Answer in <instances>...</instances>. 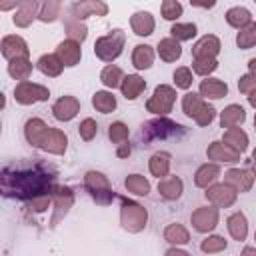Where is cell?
Listing matches in <instances>:
<instances>
[{
	"label": "cell",
	"mask_w": 256,
	"mask_h": 256,
	"mask_svg": "<svg viewBox=\"0 0 256 256\" xmlns=\"http://www.w3.org/2000/svg\"><path fill=\"white\" fill-rule=\"evenodd\" d=\"M54 180L56 170L42 162L6 166L2 170V192L8 198L32 200L36 210H44L50 194L56 190Z\"/></svg>",
	"instance_id": "cell-1"
},
{
	"label": "cell",
	"mask_w": 256,
	"mask_h": 256,
	"mask_svg": "<svg viewBox=\"0 0 256 256\" xmlns=\"http://www.w3.org/2000/svg\"><path fill=\"white\" fill-rule=\"evenodd\" d=\"M24 134H26V140L32 144V146H38V148H44L52 154H64L66 150V136L56 130V128H50L46 126L40 118H30L26 122V128H24Z\"/></svg>",
	"instance_id": "cell-2"
},
{
	"label": "cell",
	"mask_w": 256,
	"mask_h": 256,
	"mask_svg": "<svg viewBox=\"0 0 256 256\" xmlns=\"http://www.w3.org/2000/svg\"><path fill=\"white\" fill-rule=\"evenodd\" d=\"M184 134V128L168 118H156V120H150L146 124H142V130H140V138L144 140L146 146H150V142L154 140H166V138H178Z\"/></svg>",
	"instance_id": "cell-3"
},
{
	"label": "cell",
	"mask_w": 256,
	"mask_h": 256,
	"mask_svg": "<svg viewBox=\"0 0 256 256\" xmlns=\"http://www.w3.org/2000/svg\"><path fill=\"white\" fill-rule=\"evenodd\" d=\"M124 40H126L124 32H122L120 28H116V30H112L110 34H106V36H102V38L96 40V44H94V54H96L100 60H104V62H112L114 58L120 56V52H122V48H124Z\"/></svg>",
	"instance_id": "cell-4"
},
{
	"label": "cell",
	"mask_w": 256,
	"mask_h": 256,
	"mask_svg": "<svg viewBox=\"0 0 256 256\" xmlns=\"http://www.w3.org/2000/svg\"><path fill=\"white\" fill-rule=\"evenodd\" d=\"M182 108H184V112H186L190 118H194L196 124H200V126L210 124L212 118H214V114H216L214 106L206 104L198 94H192V92L182 98Z\"/></svg>",
	"instance_id": "cell-5"
},
{
	"label": "cell",
	"mask_w": 256,
	"mask_h": 256,
	"mask_svg": "<svg viewBox=\"0 0 256 256\" xmlns=\"http://www.w3.org/2000/svg\"><path fill=\"white\" fill-rule=\"evenodd\" d=\"M84 186L88 188V192L92 194V198L98 204H110L114 200V192L110 188V182L100 172H88L84 178Z\"/></svg>",
	"instance_id": "cell-6"
},
{
	"label": "cell",
	"mask_w": 256,
	"mask_h": 256,
	"mask_svg": "<svg viewBox=\"0 0 256 256\" xmlns=\"http://www.w3.org/2000/svg\"><path fill=\"white\" fill-rule=\"evenodd\" d=\"M146 210L140 206V204H134L126 198H122V212H120V220H122V226L130 232H138L144 228L146 224Z\"/></svg>",
	"instance_id": "cell-7"
},
{
	"label": "cell",
	"mask_w": 256,
	"mask_h": 256,
	"mask_svg": "<svg viewBox=\"0 0 256 256\" xmlns=\"http://www.w3.org/2000/svg\"><path fill=\"white\" fill-rule=\"evenodd\" d=\"M174 100H176L174 88H170L166 84H160V86H156L152 98L146 102V108H148V112H154V114L164 116V114H168L172 110Z\"/></svg>",
	"instance_id": "cell-8"
},
{
	"label": "cell",
	"mask_w": 256,
	"mask_h": 256,
	"mask_svg": "<svg viewBox=\"0 0 256 256\" xmlns=\"http://www.w3.org/2000/svg\"><path fill=\"white\" fill-rule=\"evenodd\" d=\"M14 96L20 104H32V102H40L46 100L50 96L48 88L40 86V84H32V82H20L14 90Z\"/></svg>",
	"instance_id": "cell-9"
},
{
	"label": "cell",
	"mask_w": 256,
	"mask_h": 256,
	"mask_svg": "<svg viewBox=\"0 0 256 256\" xmlns=\"http://www.w3.org/2000/svg\"><path fill=\"white\" fill-rule=\"evenodd\" d=\"M206 198H208L214 206L226 208V206L234 204V200H236V190H234L232 186H228L226 182H224V184H214V186L208 188Z\"/></svg>",
	"instance_id": "cell-10"
},
{
	"label": "cell",
	"mask_w": 256,
	"mask_h": 256,
	"mask_svg": "<svg viewBox=\"0 0 256 256\" xmlns=\"http://www.w3.org/2000/svg\"><path fill=\"white\" fill-rule=\"evenodd\" d=\"M220 50V40L212 34L200 38L194 48H192V54H194V60H204V58H214Z\"/></svg>",
	"instance_id": "cell-11"
},
{
	"label": "cell",
	"mask_w": 256,
	"mask_h": 256,
	"mask_svg": "<svg viewBox=\"0 0 256 256\" xmlns=\"http://www.w3.org/2000/svg\"><path fill=\"white\" fill-rule=\"evenodd\" d=\"M216 222H218V210H216V208L204 206V208H198V210L192 214V224H194V228H196L198 232H208V230H212V228L216 226Z\"/></svg>",
	"instance_id": "cell-12"
},
{
	"label": "cell",
	"mask_w": 256,
	"mask_h": 256,
	"mask_svg": "<svg viewBox=\"0 0 256 256\" xmlns=\"http://www.w3.org/2000/svg\"><path fill=\"white\" fill-rule=\"evenodd\" d=\"M70 10L76 20H84L86 16H104L108 12V6L104 2L90 0V2H76V4H72Z\"/></svg>",
	"instance_id": "cell-13"
},
{
	"label": "cell",
	"mask_w": 256,
	"mask_h": 256,
	"mask_svg": "<svg viewBox=\"0 0 256 256\" xmlns=\"http://www.w3.org/2000/svg\"><path fill=\"white\" fill-rule=\"evenodd\" d=\"M56 56L62 60L64 66H76V64L80 62V56H82V52H80V44L68 38V40H64V42L58 44Z\"/></svg>",
	"instance_id": "cell-14"
},
{
	"label": "cell",
	"mask_w": 256,
	"mask_h": 256,
	"mask_svg": "<svg viewBox=\"0 0 256 256\" xmlns=\"http://www.w3.org/2000/svg\"><path fill=\"white\" fill-rule=\"evenodd\" d=\"M224 182L228 186H232L236 192H246V190H250L254 176L250 170H228L224 174Z\"/></svg>",
	"instance_id": "cell-15"
},
{
	"label": "cell",
	"mask_w": 256,
	"mask_h": 256,
	"mask_svg": "<svg viewBox=\"0 0 256 256\" xmlns=\"http://www.w3.org/2000/svg\"><path fill=\"white\" fill-rule=\"evenodd\" d=\"M78 110H80V102L74 98V96H64V98H60L56 104H54V108H52V112H54V116L58 118V120H72L76 114H78Z\"/></svg>",
	"instance_id": "cell-16"
},
{
	"label": "cell",
	"mask_w": 256,
	"mask_h": 256,
	"mask_svg": "<svg viewBox=\"0 0 256 256\" xmlns=\"http://www.w3.org/2000/svg\"><path fill=\"white\" fill-rule=\"evenodd\" d=\"M2 54L10 60H16V58H26L28 56V48H26V42L20 38V36H6L2 40Z\"/></svg>",
	"instance_id": "cell-17"
},
{
	"label": "cell",
	"mask_w": 256,
	"mask_h": 256,
	"mask_svg": "<svg viewBox=\"0 0 256 256\" xmlns=\"http://www.w3.org/2000/svg\"><path fill=\"white\" fill-rule=\"evenodd\" d=\"M206 154H208V158L218 160V162H236V160L240 158V152L232 150V148H230L228 144H224V142H212V144L208 146Z\"/></svg>",
	"instance_id": "cell-18"
},
{
	"label": "cell",
	"mask_w": 256,
	"mask_h": 256,
	"mask_svg": "<svg viewBox=\"0 0 256 256\" xmlns=\"http://www.w3.org/2000/svg\"><path fill=\"white\" fill-rule=\"evenodd\" d=\"M130 26L138 36H148L154 30V18L150 12H136L130 18Z\"/></svg>",
	"instance_id": "cell-19"
},
{
	"label": "cell",
	"mask_w": 256,
	"mask_h": 256,
	"mask_svg": "<svg viewBox=\"0 0 256 256\" xmlns=\"http://www.w3.org/2000/svg\"><path fill=\"white\" fill-rule=\"evenodd\" d=\"M54 206H56V216L52 218V226L58 222L60 216H64L68 212V208L72 206V192L70 188H56L54 190Z\"/></svg>",
	"instance_id": "cell-20"
},
{
	"label": "cell",
	"mask_w": 256,
	"mask_h": 256,
	"mask_svg": "<svg viewBox=\"0 0 256 256\" xmlns=\"http://www.w3.org/2000/svg\"><path fill=\"white\" fill-rule=\"evenodd\" d=\"M244 118H246L244 108L238 106V104H230V106L222 112V116H220V124H222V128H228V130H230V128H236L238 124H242Z\"/></svg>",
	"instance_id": "cell-21"
},
{
	"label": "cell",
	"mask_w": 256,
	"mask_h": 256,
	"mask_svg": "<svg viewBox=\"0 0 256 256\" xmlns=\"http://www.w3.org/2000/svg\"><path fill=\"white\" fill-rule=\"evenodd\" d=\"M120 88H122V94H124L128 100H134V98H138L140 92L146 88V82H144L140 76H136V74H128V76L122 80Z\"/></svg>",
	"instance_id": "cell-22"
},
{
	"label": "cell",
	"mask_w": 256,
	"mask_h": 256,
	"mask_svg": "<svg viewBox=\"0 0 256 256\" xmlns=\"http://www.w3.org/2000/svg\"><path fill=\"white\" fill-rule=\"evenodd\" d=\"M226 92H228V86L218 78H208L200 82V94L206 98H222L226 96Z\"/></svg>",
	"instance_id": "cell-23"
},
{
	"label": "cell",
	"mask_w": 256,
	"mask_h": 256,
	"mask_svg": "<svg viewBox=\"0 0 256 256\" xmlns=\"http://www.w3.org/2000/svg\"><path fill=\"white\" fill-rule=\"evenodd\" d=\"M158 190H160V196H162V198H166V200H176V198L182 194V180L176 178V176L164 178V180H160Z\"/></svg>",
	"instance_id": "cell-24"
},
{
	"label": "cell",
	"mask_w": 256,
	"mask_h": 256,
	"mask_svg": "<svg viewBox=\"0 0 256 256\" xmlns=\"http://www.w3.org/2000/svg\"><path fill=\"white\" fill-rule=\"evenodd\" d=\"M158 54H160V58L166 60V62L178 60L180 54H182L178 40H174V38H164V40H160V42H158Z\"/></svg>",
	"instance_id": "cell-25"
},
{
	"label": "cell",
	"mask_w": 256,
	"mask_h": 256,
	"mask_svg": "<svg viewBox=\"0 0 256 256\" xmlns=\"http://www.w3.org/2000/svg\"><path fill=\"white\" fill-rule=\"evenodd\" d=\"M152 60H154V50L148 46V44H138L132 52V64L140 70L144 68H150L152 66Z\"/></svg>",
	"instance_id": "cell-26"
},
{
	"label": "cell",
	"mask_w": 256,
	"mask_h": 256,
	"mask_svg": "<svg viewBox=\"0 0 256 256\" xmlns=\"http://www.w3.org/2000/svg\"><path fill=\"white\" fill-rule=\"evenodd\" d=\"M228 232L232 234L234 240H244L248 234V224H246V216L242 212H236L228 218Z\"/></svg>",
	"instance_id": "cell-27"
},
{
	"label": "cell",
	"mask_w": 256,
	"mask_h": 256,
	"mask_svg": "<svg viewBox=\"0 0 256 256\" xmlns=\"http://www.w3.org/2000/svg\"><path fill=\"white\" fill-rule=\"evenodd\" d=\"M224 144H228L236 152H244L248 146V136L240 128H230L224 132Z\"/></svg>",
	"instance_id": "cell-28"
},
{
	"label": "cell",
	"mask_w": 256,
	"mask_h": 256,
	"mask_svg": "<svg viewBox=\"0 0 256 256\" xmlns=\"http://www.w3.org/2000/svg\"><path fill=\"white\" fill-rule=\"evenodd\" d=\"M62 60L56 56V54H44L40 60H38V68L42 74L46 76H58L62 72Z\"/></svg>",
	"instance_id": "cell-29"
},
{
	"label": "cell",
	"mask_w": 256,
	"mask_h": 256,
	"mask_svg": "<svg viewBox=\"0 0 256 256\" xmlns=\"http://www.w3.org/2000/svg\"><path fill=\"white\" fill-rule=\"evenodd\" d=\"M218 174H220L218 164H204L202 168H198L194 182H196V186H200V188H208V184H212V182L218 178Z\"/></svg>",
	"instance_id": "cell-30"
},
{
	"label": "cell",
	"mask_w": 256,
	"mask_h": 256,
	"mask_svg": "<svg viewBox=\"0 0 256 256\" xmlns=\"http://www.w3.org/2000/svg\"><path fill=\"white\" fill-rule=\"evenodd\" d=\"M226 20H228V24L234 26V28H244V26H248V24L252 22V16H250V12H248L246 8L234 6V8H230V10L226 12Z\"/></svg>",
	"instance_id": "cell-31"
},
{
	"label": "cell",
	"mask_w": 256,
	"mask_h": 256,
	"mask_svg": "<svg viewBox=\"0 0 256 256\" xmlns=\"http://www.w3.org/2000/svg\"><path fill=\"white\" fill-rule=\"evenodd\" d=\"M170 170V154L168 152H156L150 158V172L158 178H164Z\"/></svg>",
	"instance_id": "cell-32"
},
{
	"label": "cell",
	"mask_w": 256,
	"mask_h": 256,
	"mask_svg": "<svg viewBox=\"0 0 256 256\" xmlns=\"http://www.w3.org/2000/svg\"><path fill=\"white\" fill-rule=\"evenodd\" d=\"M8 72H10V74H12L16 80H22V82H26L28 74L32 72V64L28 62V58H16V60H10Z\"/></svg>",
	"instance_id": "cell-33"
},
{
	"label": "cell",
	"mask_w": 256,
	"mask_h": 256,
	"mask_svg": "<svg viewBox=\"0 0 256 256\" xmlns=\"http://www.w3.org/2000/svg\"><path fill=\"white\" fill-rule=\"evenodd\" d=\"M92 104L98 112L102 114H110L114 108H116V98L110 94V92H96L94 98H92Z\"/></svg>",
	"instance_id": "cell-34"
},
{
	"label": "cell",
	"mask_w": 256,
	"mask_h": 256,
	"mask_svg": "<svg viewBox=\"0 0 256 256\" xmlns=\"http://www.w3.org/2000/svg\"><path fill=\"white\" fill-rule=\"evenodd\" d=\"M36 8H38L36 2H22V4H18V12L14 16V22L18 26H28L32 22V18H34Z\"/></svg>",
	"instance_id": "cell-35"
},
{
	"label": "cell",
	"mask_w": 256,
	"mask_h": 256,
	"mask_svg": "<svg viewBox=\"0 0 256 256\" xmlns=\"http://www.w3.org/2000/svg\"><path fill=\"white\" fill-rule=\"evenodd\" d=\"M124 184H126V188H128L130 192H134V194H138V196H146V194L150 192L148 180H146L144 176H140V174H130Z\"/></svg>",
	"instance_id": "cell-36"
},
{
	"label": "cell",
	"mask_w": 256,
	"mask_h": 256,
	"mask_svg": "<svg viewBox=\"0 0 256 256\" xmlns=\"http://www.w3.org/2000/svg\"><path fill=\"white\" fill-rule=\"evenodd\" d=\"M236 44L240 48H244V50L246 48H252L256 44V22H250L248 26L240 28V32L236 36Z\"/></svg>",
	"instance_id": "cell-37"
},
{
	"label": "cell",
	"mask_w": 256,
	"mask_h": 256,
	"mask_svg": "<svg viewBox=\"0 0 256 256\" xmlns=\"http://www.w3.org/2000/svg\"><path fill=\"white\" fill-rule=\"evenodd\" d=\"M164 238H166L168 242H172V244H186V242L190 240L188 230H186L184 226H180V224H170V226L164 230Z\"/></svg>",
	"instance_id": "cell-38"
},
{
	"label": "cell",
	"mask_w": 256,
	"mask_h": 256,
	"mask_svg": "<svg viewBox=\"0 0 256 256\" xmlns=\"http://www.w3.org/2000/svg\"><path fill=\"white\" fill-rule=\"evenodd\" d=\"M100 80L108 86V88H116V86H120L122 84V70L118 68V66H106L104 70H102V74H100Z\"/></svg>",
	"instance_id": "cell-39"
},
{
	"label": "cell",
	"mask_w": 256,
	"mask_h": 256,
	"mask_svg": "<svg viewBox=\"0 0 256 256\" xmlns=\"http://www.w3.org/2000/svg\"><path fill=\"white\" fill-rule=\"evenodd\" d=\"M170 32H172L174 40H190L196 34V26L192 22H188V24H174Z\"/></svg>",
	"instance_id": "cell-40"
},
{
	"label": "cell",
	"mask_w": 256,
	"mask_h": 256,
	"mask_svg": "<svg viewBox=\"0 0 256 256\" xmlns=\"http://www.w3.org/2000/svg\"><path fill=\"white\" fill-rule=\"evenodd\" d=\"M60 8L62 4L60 2H46L40 6V12H38V18L44 20V22H52L58 14H60Z\"/></svg>",
	"instance_id": "cell-41"
},
{
	"label": "cell",
	"mask_w": 256,
	"mask_h": 256,
	"mask_svg": "<svg viewBox=\"0 0 256 256\" xmlns=\"http://www.w3.org/2000/svg\"><path fill=\"white\" fill-rule=\"evenodd\" d=\"M108 136H110V140H112V142L122 144V142H126V140H128V126H126V124H122V122H114V124H110Z\"/></svg>",
	"instance_id": "cell-42"
},
{
	"label": "cell",
	"mask_w": 256,
	"mask_h": 256,
	"mask_svg": "<svg viewBox=\"0 0 256 256\" xmlns=\"http://www.w3.org/2000/svg\"><path fill=\"white\" fill-rule=\"evenodd\" d=\"M224 248H226V240H224L222 236H210V238H206V240L200 244V250H202V252H208V254L220 252V250H224Z\"/></svg>",
	"instance_id": "cell-43"
},
{
	"label": "cell",
	"mask_w": 256,
	"mask_h": 256,
	"mask_svg": "<svg viewBox=\"0 0 256 256\" xmlns=\"http://www.w3.org/2000/svg\"><path fill=\"white\" fill-rule=\"evenodd\" d=\"M66 28H68V34H70V40H74V42H82L84 38H86V26L84 24H80V20H68L66 22Z\"/></svg>",
	"instance_id": "cell-44"
},
{
	"label": "cell",
	"mask_w": 256,
	"mask_h": 256,
	"mask_svg": "<svg viewBox=\"0 0 256 256\" xmlns=\"http://www.w3.org/2000/svg\"><path fill=\"white\" fill-rule=\"evenodd\" d=\"M182 14V4L176 2V0H166L162 2V16L166 20H176L178 16Z\"/></svg>",
	"instance_id": "cell-45"
},
{
	"label": "cell",
	"mask_w": 256,
	"mask_h": 256,
	"mask_svg": "<svg viewBox=\"0 0 256 256\" xmlns=\"http://www.w3.org/2000/svg\"><path fill=\"white\" fill-rule=\"evenodd\" d=\"M216 66H218L216 58H204V60H194V64H192L194 72H196V74H200V76H206V74L214 72V70H216Z\"/></svg>",
	"instance_id": "cell-46"
},
{
	"label": "cell",
	"mask_w": 256,
	"mask_h": 256,
	"mask_svg": "<svg viewBox=\"0 0 256 256\" xmlns=\"http://www.w3.org/2000/svg\"><path fill=\"white\" fill-rule=\"evenodd\" d=\"M78 130H80V136H82V140H92V138L96 136L98 124H96V120H92V118H86V120H82V122H80Z\"/></svg>",
	"instance_id": "cell-47"
},
{
	"label": "cell",
	"mask_w": 256,
	"mask_h": 256,
	"mask_svg": "<svg viewBox=\"0 0 256 256\" xmlns=\"http://www.w3.org/2000/svg\"><path fill=\"white\" fill-rule=\"evenodd\" d=\"M174 82H176L178 88H190V84H192V72L188 68H178L174 72Z\"/></svg>",
	"instance_id": "cell-48"
},
{
	"label": "cell",
	"mask_w": 256,
	"mask_h": 256,
	"mask_svg": "<svg viewBox=\"0 0 256 256\" xmlns=\"http://www.w3.org/2000/svg\"><path fill=\"white\" fill-rule=\"evenodd\" d=\"M238 88H240V92H244V94H252V92L256 90V76H252V74L242 76L240 82H238Z\"/></svg>",
	"instance_id": "cell-49"
},
{
	"label": "cell",
	"mask_w": 256,
	"mask_h": 256,
	"mask_svg": "<svg viewBox=\"0 0 256 256\" xmlns=\"http://www.w3.org/2000/svg\"><path fill=\"white\" fill-rule=\"evenodd\" d=\"M166 256H190V254L184 252V250H178V248H170V250L166 252Z\"/></svg>",
	"instance_id": "cell-50"
},
{
	"label": "cell",
	"mask_w": 256,
	"mask_h": 256,
	"mask_svg": "<svg viewBox=\"0 0 256 256\" xmlns=\"http://www.w3.org/2000/svg\"><path fill=\"white\" fill-rule=\"evenodd\" d=\"M240 256H256V248H244Z\"/></svg>",
	"instance_id": "cell-51"
},
{
	"label": "cell",
	"mask_w": 256,
	"mask_h": 256,
	"mask_svg": "<svg viewBox=\"0 0 256 256\" xmlns=\"http://www.w3.org/2000/svg\"><path fill=\"white\" fill-rule=\"evenodd\" d=\"M128 154H130V146H124L118 150V156H128Z\"/></svg>",
	"instance_id": "cell-52"
},
{
	"label": "cell",
	"mask_w": 256,
	"mask_h": 256,
	"mask_svg": "<svg viewBox=\"0 0 256 256\" xmlns=\"http://www.w3.org/2000/svg\"><path fill=\"white\" fill-rule=\"evenodd\" d=\"M248 66H250V72H252V76H256V58H252Z\"/></svg>",
	"instance_id": "cell-53"
},
{
	"label": "cell",
	"mask_w": 256,
	"mask_h": 256,
	"mask_svg": "<svg viewBox=\"0 0 256 256\" xmlns=\"http://www.w3.org/2000/svg\"><path fill=\"white\" fill-rule=\"evenodd\" d=\"M248 100H250V104H252V106L256 108V90H254V92H252V94L248 96Z\"/></svg>",
	"instance_id": "cell-54"
},
{
	"label": "cell",
	"mask_w": 256,
	"mask_h": 256,
	"mask_svg": "<svg viewBox=\"0 0 256 256\" xmlns=\"http://www.w3.org/2000/svg\"><path fill=\"white\" fill-rule=\"evenodd\" d=\"M252 158H254V168H256V150H254V154H252Z\"/></svg>",
	"instance_id": "cell-55"
},
{
	"label": "cell",
	"mask_w": 256,
	"mask_h": 256,
	"mask_svg": "<svg viewBox=\"0 0 256 256\" xmlns=\"http://www.w3.org/2000/svg\"><path fill=\"white\" fill-rule=\"evenodd\" d=\"M254 126H256V118H254Z\"/></svg>",
	"instance_id": "cell-56"
}]
</instances>
